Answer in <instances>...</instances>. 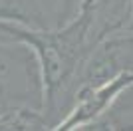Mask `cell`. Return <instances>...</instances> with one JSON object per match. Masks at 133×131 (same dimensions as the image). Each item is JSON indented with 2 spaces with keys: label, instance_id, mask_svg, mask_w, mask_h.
<instances>
[{
  "label": "cell",
  "instance_id": "obj_3",
  "mask_svg": "<svg viewBox=\"0 0 133 131\" xmlns=\"http://www.w3.org/2000/svg\"><path fill=\"white\" fill-rule=\"evenodd\" d=\"M133 87V70L121 71L119 76L111 77L103 83L79 89L74 97V103L64 117L56 123L54 131H72V129H85L94 127L97 121L107 117L111 105Z\"/></svg>",
  "mask_w": 133,
  "mask_h": 131
},
{
  "label": "cell",
  "instance_id": "obj_1",
  "mask_svg": "<svg viewBox=\"0 0 133 131\" xmlns=\"http://www.w3.org/2000/svg\"><path fill=\"white\" fill-rule=\"evenodd\" d=\"M94 14L88 4L74 20L62 26H28L18 20H0V36L22 44L36 58L42 103L52 129L72 105V87L83 60L95 46L91 36Z\"/></svg>",
  "mask_w": 133,
  "mask_h": 131
},
{
  "label": "cell",
  "instance_id": "obj_6",
  "mask_svg": "<svg viewBox=\"0 0 133 131\" xmlns=\"http://www.w3.org/2000/svg\"><path fill=\"white\" fill-rule=\"evenodd\" d=\"M0 20H18L28 26H46L42 0H0Z\"/></svg>",
  "mask_w": 133,
  "mask_h": 131
},
{
  "label": "cell",
  "instance_id": "obj_7",
  "mask_svg": "<svg viewBox=\"0 0 133 131\" xmlns=\"http://www.w3.org/2000/svg\"><path fill=\"white\" fill-rule=\"evenodd\" d=\"M83 0H56V26L68 24L79 14Z\"/></svg>",
  "mask_w": 133,
  "mask_h": 131
},
{
  "label": "cell",
  "instance_id": "obj_4",
  "mask_svg": "<svg viewBox=\"0 0 133 131\" xmlns=\"http://www.w3.org/2000/svg\"><path fill=\"white\" fill-rule=\"evenodd\" d=\"M94 14L91 36L97 44L107 34L129 28L133 12V0H83Z\"/></svg>",
  "mask_w": 133,
  "mask_h": 131
},
{
  "label": "cell",
  "instance_id": "obj_9",
  "mask_svg": "<svg viewBox=\"0 0 133 131\" xmlns=\"http://www.w3.org/2000/svg\"><path fill=\"white\" fill-rule=\"evenodd\" d=\"M129 28H133V12H131V24H129Z\"/></svg>",
  "mask_w": 133,
  "mask_h": 131
},
{
  "label": "cell",
  "instance_id": "obj_2",
  "mask_svg": "<svg viewBox=\"0 0 133 131\" xmlns=\"http://www.w3.org/2000/svg\"><path fill=\"white\" fill-rule=\"evenodd\" d=\"M127 70H133V28H123L107 34L89 50L74 82L72 103L79 89L103 83Z\"/></svg>",
  "mask_w": 133,
  "mask_h": 131
},
{
  "label": "cell",
  "instance_id": "obj_8",
  "mask_svg": "<svg viewBox=\"0 0 133 131\" xmlns=\"http://www.w3.org/2000/svg\"><path fill=\"white\" fill-rule=\"evenodd\" d=\"M115 129H129V131H133V119L131 121H115Z\"/></svg>",
  "mask_w": 133,
  "mask_h": 131
},
{
  "label": "cell",
  "instance_id": "obj_5",
  "mask_svg": "<svg viewBox=\"0 0 133 131\" xmlns=\"http://www.w3.org/2000/svg\"><path fill=\"white\" fill-rule=\"evenodd\" d=\"M0 129H16V131L52 129V123L42 109L34 111L24 105L0 103Z\"/></svg>",
  "mask_w": 133,
  "mask_h": 131
}]
</instances>
